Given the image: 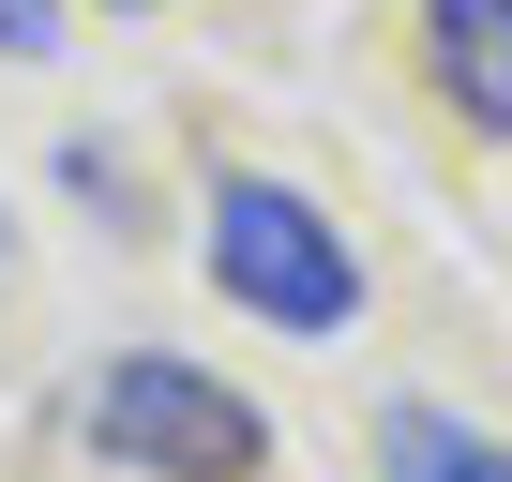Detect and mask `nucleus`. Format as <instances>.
<instances>
[{
    "instance_id": "nucleus-1",
    "label": "nucleus",
    "mask_w": 512,
    "mask_h": 482,
    "mask_svg": "<svg viewBox=\"0 0 512 482\" xmlns=\"http://www.w3.org/2000/svg\"><path fill=\"white\" fill-rule=\"evenodd\" d=\"M91 452L136 467V482H256L272 467V422H256L211 362H181V347H121L91 377Z\"/></svg>"
},
{
    "instance_id": "nucleus-2",
    "label": "nucleus",
    "mask_w": 512,
    "mask_h": 482,
    "mask_svg": "<svg viewBox=\"0 0 512 482\" xmlns=\"http://www.w3.org/2000/svg\"><path fill=\"white\" fill-rule=\"evenodd\" d=\"M211 287L272 332H347L362 317V257L332 241V211L302 181H211Z\"/></svg>"
},
{
    "instance_id": "nucleus-3",
    "label": "nucleus",
    "mask_w": 512,
    "mask_h": 482,
    "mask_svg": "<svg viewBox=\"0 0 512 482\" xmlns=\"http://www.w3.org/2000/svg\"><path fill=\"white\" fill-rule=\"evenodd\" d=\"M422 61L482 136H512V0H422Z\"/></svg>"
},
{
    "instance_id": "nucleus-4",
    "label": "nucleus",
    "mask_w": 512,
    "mask_h": 482,
    "mask_svg": "<svg viewBox=\"0 0 512 482\" xmlns=\"http://www.w3.org/2000/svg\"><path fill=\"white\" fill-rule=\"evenodd\" d=\"M392 482H512V452L467 437V422H437V407H407L392 422Z\"/></svg>"
},
{
    "instance_id": "nucleus-5",
    "label": "nucleus",
    "mask_w": 512,
    "mask_h": 482,
    "mask_svg": "<svg viewBox=\"0 0 512 482\" xmlns=\"http://www.w3.org/2000/svg\"><path fill=\"white\" fill-rule=\"evenodd\" d=\"M61 46V0H0V61H46Z\"/></svg>"
},
{
    "instance_id": "nucleus-6",
    "label": "nucleus",
    "mask_w": 512,
    "mask_h": 482,
    "mask_svg": "<svg viewBox=\"0 0 512 482\" xmlns=\"http://www.w3.org/2000/svg\"><path fill=\"white\" fill-rule=\"evenodd\" d=\"M0 272H16V257H0Z\"/></svg>"
}]
</instances>
